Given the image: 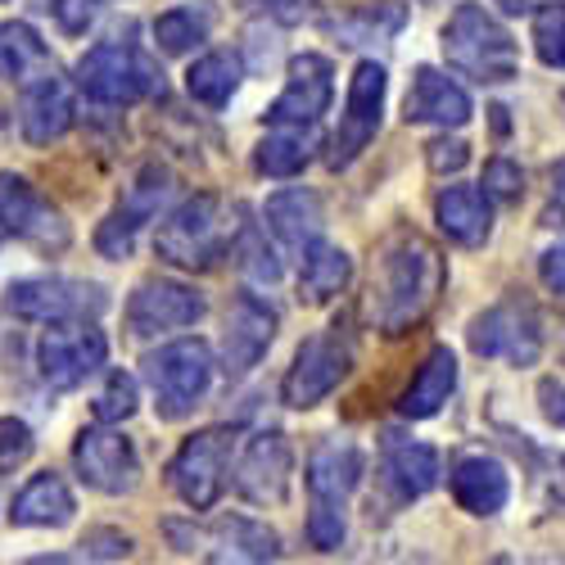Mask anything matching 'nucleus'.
Listing matches in <instances>:
<instances>
[{"label": "nucleus", "mask_w": 565, "mask_h": 565, "mask_svg": "<svg viewBox=\"0 0 565 565\" xmlns=\"http://www.w3.org/2000/svg\"><path fill=\"white\" fill-rule=\"evenodd\" d=\"M444 280H448V263L426 235H416V231L394 235L371 271V295H366L371 326L390 340L416 331L439 303Z\"/></svg>", "instance_id": "nucleus-1"}, {"label": "nucleus", "mask_w": 565, "mask_h": 565, "mask_svg": "<svg viewBox=\"0 0 565 565\" xmlns=\"http://www.w3.org/2000/svg\"><path fill=\"white\" fill-rule=\"evenodd\" d=\"M235 217H241V209H231L222 195H209V191L191 195L159 226L154 254L185 271H209L235 249V235H241V222Z\"/></svg>", "instance_id": "nucleus-2"}, {"label": "nucleus", "mask_w": 565, "mask_h": 565, "mask_svg": "<svg viewBox=\"0 0 565 565\" xmlns=\"http://www.w3.org/2000/svg\"><path fill=\"white\" fill-rule=\"evenodd\" d=\"M444 60L476 82H511L521 68V51H515L511 32L476 0L452 10L444 28Z\"/></svg>", "instance_id": "nucleus-3"}, {"label": "nucleus", "mask_w": 565, "mask_h": 565, "mask_svg": "<svg viewBox=\"0 0 565 565\" xmlns=\"http://www.w3.org/2000/svg\"><path fill=\"white\" fill-rule=\"evenodd\" d=\"M77 86L100 105H136V100L159 96L163 73L146 51H136V45L105 41V45H90L77 60Z\"/></svg>", "instance_id": "nucleus-4"}, {"label": "nucleus", "mask_w": 565, "mask_h": 565, "mask_svg": "<svg viewBox=\"0 0 565 565\" xmlns=\"http://www.w3.org/2000/svg\"><path fill=\"white\" fill-rule=\"evenodd\" d=\"M146 385L163 420H181L200 407L213 385V349L204 340H172L146 358Z\"/></svg>", "instance_id": "nucleus-5"}, {"label": "nucleus", "mask_w": 565, "mask_h": 565, "mask_svg": "<svg viewBox=\"0 0 565 565\" xmlns=\"http://www.w3.org/2000/svg\"><path fill=\"white\" fill-rule=\"evenodd\" d=\"M349 366H353V335H349L344 321H335L331 331H321V335L299 344L295 366L286 371V381H280V398H286V407H295V412H308L340 390Z\"/></svg>", "instance_id": "nucleus-6"}, {"label": "nucleus", "mask_w": 565, "mask_h": 565, "mask_svg": "<svg viewBox=\"0 0 565 565\" xmlns=\"http://www.w3.org/2000/svg\"><path fill=\"white\" fill-rule=\"evenodd\" d=\"M470 353L476 358H502L511 366H534L543 358V326L530 299H502L470 321Z\"/></svg>", "instance_id": "nucleus-7"}, {"label": "nucleus", "mask_w": 565, "mask_h": 565, "mask_svg": "<svg viewBox=\"0 0 565 565\" xmlns=\"http://www.w3.org/2000/svg\"><path fill=\"white\" fill-rule=\"evenodd\" d=\"M105 290L90 286V280H68V276H28L14 280L6 290V308L23 321H45V326H60V321H86V317H100L105 312Z\"/></svg>", "instance_id": "nucleus-8"}, {"label": "nucleus", "mask_w": 565, "mask_h": 565, "mask_svg": "<svg viewBox=\"0 0 565 565\" xmlns=\"http://www.w3.org/2000/svg\"><path fill=\"white\" fill-rule=\"evenodd\" d=\"M0 231L23 245L45 249V254H60L73 241L64 213L45 200L28 177H14V172H0Z\"/></svg>", "instance_id": "nucleus-9"}, {"label": "nucleus", "mask_w": 565, "mask_h": 565, "mask_svg": "<svg viewBox=\"0 0 565 565\" xmlns=\"http://www.w3.org/2000/svg\"><path fill=\"white\" fill-rule=\"evenodd\" d=\"M385 68L375 60H362L353 68V82H349V100H344V114H340V127L331 136V154H326V163H331L335 172L349 168L371 140L375 131H381V114H385Z\"/></svg>", "instance_id": "nucleus-10"}, {"label": "nucleus", "mask_w": 565, "mask_h": 565, "mask_svg": "<svg viewBox=\"0 0 565 565\" xmlns=\"http://www.w3.org/2000/svg\"><path fill=\"white\" fill-rule=\"evenodd\" d=\"M226 461H231V430H200L177 448L168 466V484L185 507L209 511L222 498Z\"/></svg>", "instance_id": "nucleus-11"}, {"label": "nucleus", "mask_w": 565, "mask_h": 565, "mask_svg": "<svg viewBox=\"0 0 565 565\" xmlns=\"http://www.w3.org/2000/svg\"><path fill=\"white\" fill-rule=\"evenodd\" d=\"M105 358H109V340L86 321H60L36 344V371L55 390H77L86 375L105 366Z\"/></svg>", "instance_id": "nucleus-12"}, {"label": "nucleus", "mask_w": 565, "mask_h": 565, "mask_svg": "<svg viewBox=\"0 0 565 565\" xmlns=\"http://www.w3.org/2000/svg\"><path fill=\"white\" fill-rule=\"evenodd\" d=\"M168 195H172V172L159 168V163L140 168L136 181L127 185V195L118 200V209L100 222L96 249H100L105 258H127L131 245H136V235H140V226L154 222V213L168 204Z\"/></svg>", "instance_id": "nucleus-13"}, {"label": "nucleus", "mask_w": 565, "mask_h": 565, "mask_svg": "<svg viewBox=\"0 0 565 565\" xmlns=\"http://www.w3.org/2000/svg\"><path fill=\"white\" fill-rule=\"evenodd\" d=\"M290 476H295V452L280 430H258L235 466V493L254 507H280L290 498Z\"/></svg>", "instance_id": "nucleus-14"}, {"label": "nucleus", "mask_w": 565, "mask_h": 565, "mask_svg": "<svg viewBox=\"0 0 565 565\" xmlns=\"http://www.w3.org/2000/svg\"><path fill=\"white\" fill-rule=\"evenodd\" d=\"M209 312L204 295L181 286V280H146L131 299H127V331L136 340L150 335H168V331H185Z\"/></svg>", "instance_id": "nucleus-15"}, {"label": "nucleus", "mask_w": 565, "mask_h": 565, "mask_svg": "<svg viewBox=\"0 0 565 565\" xmlns=\"http://www.w3.org/2000/svg\"><path fill=\"white\" fill-rule=\"evenodd\" d=\"M73 466H77V476L90 484V489H100V493H131L140 484V457L131 448V439H122L118 430H109L105 420L100 426H90L77 435L73 444Z\"/></svg>", "instance_id": "nucleus-16"}, {"label": "nucleus", "mask_w": 565, "mask_h": 565, "mask_svg": "<svg viewBox=\"0 0 565 565\" xmlns=\"http://www.w3.org/2000/svg\"><path fill=\"white\" fill-rule=\"evenodd\" d=\"M163 530H168L177 552L209 547L213 561H276L280 556V539L267 525L245 521V515H235V521H217L213 530H191V534H185L177 521H168Z\"/></svg>", "instance_id": "nucleus-17"}, {"label": "nucleus", "mask_w": 565, "mask_h": 565, "mask_svg": "<svg viewBox=\"0 0 565 565\" xmlns=\"http://www.w3.org/2000/svg\"><path fill=\"white\" fill-rule=\"evenodd\" d=\"M331 96H335V68L326 55H295L290 60V82L286 90L276 96V105L267 109V122H295V127H312L326 109H331Z\"/></svg>", "instance_id": "nucleus-18"}, {"label": "nucleus", "mask_w": 565, "mask_h": 565, "mask_svg": "<svg viewBox=\"0 0 565 565\" xmlns=\"http://www.w3.org/2000/svg\"><path fill=\"white\" fill-rule=\"evenodd\" d=\"M276 340V312L258 299V295H241L226 312V335H222V371L231 381L249 375L263 353L271 349Z\"/></svg>", "instance_id": "nucleus-19"}, {"label": "nucleus", "mask_w": 565, "mask_h": 565, "mask_svg": "<svg viewBox=\"0 0 565 565\" xmlns=\"http://www.w3.org/2000/svg\"><path fill=\"white\" fill-rule=\"evenodd\" d=\"M439 476H444V470H439V452L430 444H412L398 430H390L381 439V480L394 489L398 502L426 498L439 484Z\"/></svg>", "instance_id": "nucleus-20"}, {"label": "nucleus", "mask_w": 565, "mask_h": 565, "mask_svg": "<svg viewBox=\"0 0 565 565\" xmlns=\"http://www.w3.org/2000/svg\"><path fill=\"white\" fill-rule=\"evenodd\" d=\"M366 476V461H362V448L349 444V439H321L308 457V493L312 502H331V507H344L349 493L362 484Z\"/></svg>", "instance_id": "nucleus-21"}, {"label": "nucleus", "mask_w": 565, "mask_h": 565, "mask_svg": "<svg viewBox=\"0 0 565 565\" xmlns=\"http://www.w3.org/2000/svg\"><path fill=\"white\" fill-rule=\"evenodd\" d=\"M448 489L457 498L461 511L470 515H498L511 498V476H507V466L476 452V457H461L452 470H448Z\"/></svg>", "instance_id": "nucleus-22"}, {"label": "nucleus", "mask_w": 565, "mask_h": 565, "mask_svg": "<svg viewBox=\"0 0 565 565\" xmlns=\"http://www.w3.org/2000/svg\"><path fill=\"white\" fill-rule=\"evenodd\" d=\"M19 127H23V136L32 140V146H51V140H60L73 127V96L55 73H45V77L23 86Z\"/></svg>", "instance_id": "nucleus-23"}, {"label": "nucleus", "mask_w": 565, "mask_h": 565, "mask_svg": "<svg viewBox=\"0 0 565 565\" xmlns=\"http://www.w3.org/2000/svg\"><path fill=\"white\" fill-rule=\"evenodd\" d=\"M403 118L407 122H439V127H461L470 122V96L444 77L439 68H416L407 100H403Z\"/></svg>", "instance_id": "nucleus-24"}, {"label": "nucleus", "mask_w": 565, "mask_h": 565, "mask_svg": "<svg viewBox=\"0 0 565 565\" xmlns=\"http://www.w3.org/2000/svg\"><path fill=\"white\" fill-rule=\"evenodd\" d=\"M73 511H77L73 489L55 476V470H45V476H32L19 489V498L10 502V521L23 530H60L73 521Z\"/></svg>", "instance_id": "nucleus-25"}, {"label": "nucleus", "mask_w": 565, "mask_h": 565, "mask_svg": "<svg viewBox=\"0 0 565 565\" xmlns=\"http://www.w3.org/2000/svg\"><path fill=\"white\" fill-rule=\"evenodd\" d=\"M267 226L280 245H286L290 254H303L317 235H321V200L312 191H303V185H295V191H276L263 209Z\"/></svg>", "instance_id": "nucleus-26"}, {"label": "nucleus", "mask_w": 565, "mask_h": 565, "mask_svg": "<svg viewBox=\"0 0 565 565\" xmlns=\"http://www.w3.org/2000/svg\"><path fill=\"white\" fill-rule=\"evenodd\" d=\"M435 217H439V226H444L448 241H457L461 249L484 245L489 231H493L489 195L476 191V185H448V191L435 200Z\"/></svg>", "instance_id": "nucleus-27"}, {"label": "nucleus", "mask_w": 565, "mask_h": 565, "mask_svg": "<svg viewBox=\"0 0 565 565\" xmlns=\"http://www.w3.org/2000/svg\"><path fill=\"white\" fill-rule=\"evenodd\" d=\"M452 390H457V358H452L448 344H435L430 358L420 362V371L412 375V385L403 390L398 412H403L407 420H426V416H435V412L448 403Z\"/></svg>", "instance_id": "nucleus-28"}, {"label": "nucleus", "mask_w": 565, "mask_h": 565, "mask_svg": "<svg viewBox=\"0 0 565 565\" xmlns=\"http://www.w3.org/2000/svg\"><path fill=\"white\" fill-rule=\"evenodd\" d=\"M299 258H303V267H299V299L303 303L335 299L349 286V276H353V258L340 245H326L321 235H317V241Z\"/></svg>", "instance_id": "nucleus-29"}, {"label": "nucleus", "mask_w": 565, "mask_h": 565, "mask_svg": "<svg viewBox=\"0 0 565 565\" xmlns=\"http://www.w3.org/2000/svg\"><path fill=\"white\" fill-rule=\"evenodd\" d=\"M45 73H55V60L45 51V41L28 23H0V77L28 86Z\"/></svg>", "instance_id": "nucleus-30"}, {"label": "nucleus", "mask_w": 565, "mask_h": 565, "mask_svg": "<svg viewBox=\"0 0 565 565\" xmlns=\"http://www.w3.org/2000/svg\"><path fill=\"white\" fill-rule=\"evenodd\" d=\"M312 150H317L312 127L276 122V131L258 140L254 163H258V172H263V177H299V172L312 163Z\"/></svg>", "instance_id": "nucleus-31"}, {"label": "nucleus", "mask_w": 565, "mask_h": 565, "mask_svg": "<svg viewBox=\"0 0 565 565\" xmlns=\"http://www.w3.org/2000/svg\"><path fill=\"white\" fill-rule=\"evenodd\" d=\"M213 23H217V10L209 0H200V6H177L154 19V41L163 55H191L195 45H204L213 36Z\"/></svg>", "instance_id": "nucleus-32"}, {"label": "nucleus", "mask_w": 565, "mask_h": 565, "mask_svg": "<svg viewBox=\"0 0 565 565\" xmlns=\"http://www.w3.org/2000/svg\"><path fill=\"white\" fill-rule=\"evenodd\" d=\"M241 77H245V68L231 51H209L191 64V73H185V90H191L200 105L222 109V105H231L235 90H241Z\"/></svg>", "instance_id": "nucleus-33"}, {"label": "nucleus", "mask_w": 565, "mask_h": 565, "mask_svg": "<svg viewBox=\"0 0 565 565\" xmlns=\"http://www.w3.org/2000/svg\"><path fill=\"white\" fill-rule=\"evenodd\" d=\"M534 51L547 68H565V0L534 10Z\"/></svg>", "instance_id": "nucleus-34"}, {"label": "nucleus", "mask_w": 565, "mask_h": 565, "mask_svg": "<svg viewBox=\"0 0 565 565\" xmlns=\"http://www.w3.org/2000/svg\"><path fill=\"white\" fill-rule=\"evenodd\" d=\"M136 381L127 371H109L105 390L96 394V420H105V426H118V420H127L136 412Z\"/></svg>", "instance_id": "nucleus-35"}, {"label": "nucleus", "mask_w": 565, "mask_h": 565, "mask_svg": "<svg viewBox=\"0 0 565 565\" xmlns=\"http://www.w3.org/2000/svg\"><path fill=\"white\" fill-rule=\"evenodd\" d=\"M231 254H241V267L258 280V286H271V280H280V258H276V249L263 241V235H258L254 226L245 231L241 249H231Z\"/></svg>", "instance_id": "nucleus-36"}, {"label": "nucleus", "mask_w": 565, "mask_h": 565, "mask_svg": "<svg viewBox=\"0 0 565 565\" xmlns=\"http://www.w3.org/2000/svg\"><path fill=\"white\" fill-rule=\"evenodd\" d=\"M344 507H331V502H312L308 511V543L317 552H335L344 543Z\"/></svg>", "instance_id": "nucleus-37"}, {"label": "nucleus", "mask_w": 565, "mask_h": 565, "mask_svg": "<svg viewBox=\"0 0 565 565\" xmlns=\"http://www.w3.org/2000/svg\"><path fill=\"white\" fill-rule=\"evenodd\" d=\"M484 195L521 200V195H525V172H521V163H511V159H489V163H484Z\"/></svg>", "instance_id": "nucleus-38"}, {"label": "nucleus", "mask_w": 565, "mask_h": 565, "mask_svg": "<svg viewBox=\"0 0 565 565\" xmlns=\"http://www.w3.org/2000/svg\"><path fill=\"white\" fill-rule=\"evenodd\" d=\"M32 457V430L19 416H0V470H14Z\"/></svg>", "instance_id": "nucleus-39"}, {"label": "nucleus", "mask_w": 565, "mask_h": 565, "mask_svg": "<svg viewBox=\"0 0 565 565\" xmlns=\"http://www.w3.org/2000/svg\"><path fill=\"white\" fill-rule=\"evenodd\" d=\"M51 14L68 36H82L90 23L100 19V0H51Z\"/></svg>", "instance_id": "nucleus-40"}, {"label": "nucleus", "mask_w": 565, "mask_h": 565, "mask_svg": "<svg viewBox=\"0 0 565 565\" xmlns=\"http://www.w3.org/2000/svg\"><path fill=\"white\" fill-rule=\"evenodd\" d=\"M131 552V539L118 534V530H96V534H86L82 539V556H100V561H118Z\"/></svg>", "instance_id": "nucleus-41"}, {"label": "nucleus", "mask_w": 565, "mask_h": 565, "mask_svg": "<svg viewBox=\"0 0 565 565\" xmlns=\"http://www.w3.org/2000/svg\"><path fill=\"white\" fill-rule=\"evenodd\" d=\"M426 159H430L435 172H461L470 150H466V140H448L444 136V140H430V146H426Z\"/></svg>", "instance_id": "nucleus-42"}, {"label": "nucleus", "mask_w": 565, "mask_h": 565, "mask_svg": "<svg viewBox=\"0 0 565 565\" xmlns=\"http://www.w3.org/2000/svg\"><path fill=\"white\" fill-rule=\"evenodd\" d=\"M539 276H543V286H547L552 295H565V245H556V249L543 254Z\"/></svg>", "instance_id": "nucleus-43"}, {"label": "nucleus", "mask_w": 565, "mask_h": 565, "mask_svg": "<svg viewBox=\"0 0 565 565\" xmlns=\"http://www.w3.org/2000/svg\"><path fill=\"white\" fill-rule=\"evenodd\" d=\"M539 398H543V416H547V420H556V426L565 430V385L543 381V385H539Z\"/></svg>", "instance_id": "nucleus-44"}, {"label": "nucleus", "mask_w": 565, "mask_h": 565, "mask_svg": "<svg viewBox=\"0 0 565 565\" xmlns=\"http://www.w3.org/2000/svg\"><path fill=\"white\" fill-rule=\"evenodd\" d=\"M308 0H271V6H267V14H276L280 23H299V19H308Z\"/></svg>", "instance_id": "nucleus-45"}, {"label": "nucleus", "mask_w": 565, "mask_h": 565, "mask_svg": "<svg viewBox=\"0 0 565 565\" xmlns=\"http://www.w3.org/2000/svg\"><path fill=\"white\" fill-rule=\"evenodd\" d=\"M534 6H539V0H498V10H502V14H530Z\"/></svg>", "instance_id": "nucleus-46"}, {"label": "nucleus", "mask_w": 565, "mask_h": 565, "mask_svg": "<svg viewBox=\"0 0 565 565\" xmlns=\"http://www.w3.org/2000/svg\"><path fill=\"white\" fill-rule=\"evenodd\" d=\"M552 185H556V191H561V195H565V159H561V163H556V168H552Z\"/></svg>", "instance_id": "nucleus-47"}]
</instances>
